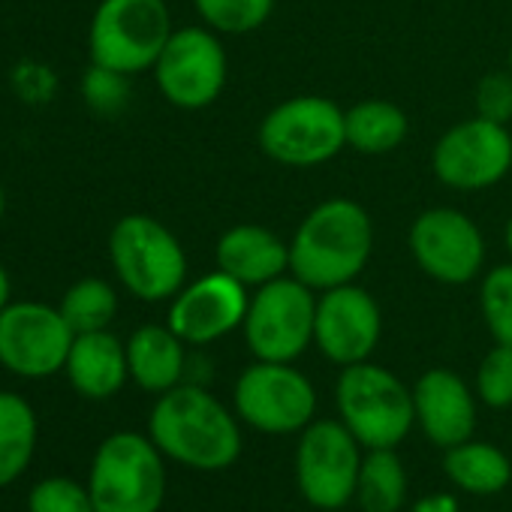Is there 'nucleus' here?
Segmentation results:
<instances>
[{
	"mask_svg": "<svg viewBox=\"0 0 512 512\" xmlns=\"http://www.w3.org/2000/svg\"><path fill=\"white\" fill-rule=\"evenodd\" d=\"M374 253V223L365 205L332 196L314 205L290 241V275L314 293L356 284Z\"/></svg>",
	"mask_w": 512,
	"mask_h": 512,
	"instance_id": "f257e3e1",
	"label": "nucleus"
},
{
	"mask_svg": "<svg viewBox=\"0 0 512 512\" xmlns=\"http://www.w3.org/2000/svg\"><path fill=\"white\" fill-rule=\"evenodd\" d=\"M148 434L163 455L196 470H223L241 455L235 416L202 386L178 383L151 410Z\"/></svg>",
	"mask_w": 512,
	"mask_h": 512,
	"instance_id": "f03ea898",
	"label": "nucleus"
},
{
	"mask_svg": "<svg viewBox=\"0 0 512 512\" xmlns=\"http://www.w3.org/2000/svg\"><path fill=\"white\" fill-rule=\"evenodd\" d=\"M109 260L121 287L139 302H172L187 281V253L151 214H127L109 232Z\"/></svg>",
	"mask_w": 512,
	"mask_h": 512,
	"instance_id": "7ed1b4c3",
	"label": "nucleus"
},
{
	"mask_svg": "<svg viewBox=\"0 0 512 512\" xmlns=\"http://www.w3.org/2000/svg\"><path fill=\"white\" fill-rule=\"evenodd\" d=\"M88 491L97 512H157L166 497L163 452L133 431L106 437L91 461Z\"/></svg>",
	"mask_w": 512,
	"mask_h": 512,
	"instance_id": "20e7f679",
	"label": "nucleus"
},
{
	"mask_svg": "<svg viewBox=\"0 0 512 512\" xmlns=\"http://www.w3.org/2000/svg\"><path fill=\"white\" fill-rule=\"evenodd\" d=\"M341 422L365 449H395L413 428V392L383 365H347L335 386Z\"/></svg>",
	"mask_w": 512,
	"mask_h": 512,
	"instance_id": "39448f33",
	"label": "nucleus"
},
{
	"mask_svg": "<svg viewBox=\"0 0 512 512\" xmlns=\"http://www.w3.org/2000/svg\"><path fill=\"white\" fill-rule=\"evenodd\" d=\"M172 31L163 0H100L88 28L91 64L121 76L154 70Z\"/></svg>",
	"mask_w": 512,
	"mask_h": 512,
	"instance_id": "423d86ee",
	"label": "nucleus"
},
{
	"mask_svg": "<svg viewBox=\"0 0 512 512\" xmlns=\"http://www.w3.org/2000/svg\"><path fill=\"white\" fill-rule=\"evenodd\" d=\"M256 145L281 166H323L347 148L344 109L335 100L317 94L284 100L260 121Z\"/></svg>",
	"mask_w": 512,
	"mask_h": 512,
	"instance_id": "0eeeda50",
	"label": "nucleus"
},
{
	"mask_svg": "<svg viewBox=\"0 0 512 512\" xmlns=\"http://www.w3.org/2000/svg\"><path fill=\"white\" fill-rule=\"evenodd\" d=\"M317 293L293 275L250 293L244 341L260 362H296L314 344Z\"/></svg>",
	"mask_w": 512,
	"mask_h": 512,
	"instance_id": "6e6552de",
	"label": "nucleus"
},
{
	"mask_svg": "<svg viewBox=\"0 0 512 512\" xmlns=\"http://www.w3.org/2000/svg\"><path fill=\"white\" fill-rule=\"evenodd\" d=\"M235 413L263 434H296L314 422L317 392L293 362H260L244 368L232 389Z\"/></svg>",
	"mask_w": 512,
	"mask_h": 512,
	"instance_id": "1a4fd4ad",
	"label": "nucleus"
},
{
	"mask_svg": "<svg viewBox=\"0 0 512 512\" xmlns=\"http://www.w3.org/2000/svg\"><path fill=\"white\" fill-rule=\"evenodd\" d=\"M229 76L226 49L211 28H178L154 64L160 94L184 112L208 109L220 100Z\"/></svg>",
	"mask_w": 512,
	"mask_h": 512,
	"instance_id": "9d476101",
	"label": "nucleus"
},
{
	"mask_svg": "<svg viewBox=\"0 0 512 512\" xmlns=\"http://www.w3.org/2000/svg\"><path fill=\"white\" fill-rule=\"evenodd\" d=\"M431 169L449 190H488L512 169V133L506 124H494L479 115L458 121L437 139Z\"/></svg>",
	"mask_w": 512,
	"mask_h": 512,
	"instance_id": "9b49d317",
	"label": "nucleus"
},
{
	"mask_svg": "<svg viewBox=\"0 0 512 512\" xmlns=\"http://www.w3.org/2000/svg\"><path fill=\"white\" fill-rule=\"evenodd\" d=\"M410 253L416 266L437 284L461 287L485 269V238L476 220L458 208H425L410 226Z\"/></svg>",
	"mask_w": 512,
	"mask_h": 512,
	"instance_id": "f8f14e48",
	"label": "nucleus"
},
{
	"mask_svg": "<svg viewBox=\"0 0 512 512\" xmlns=\"http://www.w3.org/2000/svg\"><path fill=\"white\" fill-rule=\"evenodd\" d=\"M362 443L344 422L317 419L302 431L296 476L305 500L317 509H341L356 497Z\"/></svg>",
	"mask_w": 512,
	"mask_h": 512,
	"instance_id": "ddd939ff",
	"label": "nucleus"
},
{
	"mask_svg": "<svg viewBox=\"0 0 512 512\" xmlns=\"http://www.w3.org/2000/svg\"><path fill=\"white\" fill-rule=\"evenodd\" d=\"M76 332L64 314L40 302H10L0 314V365L25 380L64 371Z\"/></svg>",
	"mask_w": 512,
	"mask_h": 512,
	"instance_id": "4468645a",
	"label": "nucleus"
},
{
	"mask_svg": "<svg viewBox=\"0 0 512 512\" xmlns=\"http://www.w3.org/2000/svg\"><path fill=\"white\" fill-rule=\"evenodd\" d=\"M383 332V314L377 299L356 287H332L317 296V323H314V344L320 353L347 368L368 362V356L377 350Z\"/></svg>",
	"mask_w": 512,
	"mask_h": 512,
	"instance_id": "2eb2a0df",
	"label": "nucleus"
},
{
	"mask_svg": "<svg viewBox=\"0 0 512 512\" xmlns=\"http://www.w3.org/2000/svg\"><path fill=\"white\" fill-rule=\"evenodd\" d=\"M247 305H250L247 287L214 269L178 290V296L169 305L166 326L184 344L205 347L241 329L247 317Z\"/></svg>",
	"mask_w": 512,
	"mask_h": 512,
	"instance_id": "dca6fc26",
	"label": "nucleus"
},
{
	"mask_svg": "<svg viewBox=\"0 0 512 512\" xmlns=\"http://www.w3.org/2000/svg\"><path fill=\"white\" fill-rule=\"evenodd\" d=\"M416 422L434 446L452 449L473 437L476 401L470 386L449 368L425 371L413 386Z\"/></svg>",
	"mask_w": 512,
	"mask_h": 512,
	"instance_id": "f3484780",
	"label": "nucleus"
},
{
	"mask_svg": "<svg viewBox=\"0 0 512 512\" xmlns=\"http://www.w3.org/2000/svg\"><path fill=\"white\" fill-rule=\"evenodd\" d=\"M214 263L247 290L290 275V241L260 223H238L214 244Z\"/></svg>",
	"mask_w": 512,
	"mask_h": 512,
	"instance_id": "a211bd4d",
	"label": "nucleus"
},
{
	"mask_svg": "<svg viewBox=\"0 0 512 512\" xmlns=\"http://www.w3.org/2000/svg\"><path fill=\"white\" fill-rule=\"evenodd\" d=\"M70 386L91 401H106L121 392L130 377L127 365V344H121L109 329L103 332H82L73 338L67 365H64Z\"/></svg>",
	"mask_w": 512,
	"mask_h": 512,
	"instance_id": "6ab92c4d",
	"label": "nucleus"
},
{
	"mask_svg": "<svg viewBox=\"0 0 512 512\" xmlns=\"http://www.w3.org/2000/svg\"><path fill=\"white\" fill-rule=\"evenodd\" d=\"M127 365H130V380H136L139 389L163 395L184 380V368H187L184 341L169 326H157V323L139 326L127 338Z\"/></svg>",
	"mask_w": 512,
	"mask_h": 512,
	"instance_id": "aec40b11",
	"label": "nucleus"
},
{
	"mask_svg": "<svg viewBox=\"0 0 512 512\" xmlns=\"http://www.w3.org/2000/svg\"><path fill=\"white\" fill-rule=\"evenodd\" d=\"M344 130H347V148L365 157H380L395 151L407 139L410 121L407 112L392 100L368 97L344 109Z\"/></svg>",
	"mask_w": 512,
	"mask_h": 512,
	"instance_id": "412c9836",
	"label": "nucleus"
},
{
	"mask_svg": "<svg viewBox=\"0 0 512 512\" xmlns=\"http://www.w3.org/2000/svg\"><path fill=\"white\" fill-rule=\"evenodd\" d=\"M37 437L40 425L34 407L16 392H0V488H7L28 470Z\"/></svg>",
	"mask_w": 512,
	"mask_h": 512,
	"instance_id": "4be33fe9",
	"label": "nucleus"
},
{
	"mask_svg": "<svg viewBox=\"0 0 512 512\" xmlns=\"http://www.w3.org/2000/svg\"><path fill=\"white\" fill-rule=\"evenodd\" d=\"M443 470L467 494H497L512 479L509 458L497 446L473 443V440H464V443L446 449Z\"/></svg>",
	"mask_w": 512,
	"mask_h": 512,
	"instance_id": "5701e85b",
	"label": "nucleus"
},
{
	"mask_svg": "<svg viewBox=\"0 0 512 512\" xmlns=\"http://www.w3.org/2000/svg\"><path fill=\"white\" fill-rule=\"evenodd\" d=\"M407 497V473L395 449H371L362 458L356 500L362 512H398Z\"/></svg>",
	"mask_w": 512,
	"mask_h": 512,
	"instance_id": "b1692460",
	"label": "nucleus"
},
{
	"mask_svg": "<svg viewBox=\"0 0 512 512\" xmlns=\"http://www.w3.org/2000/svg\"><path fill=\"white\" fill-rule=\"evenodd\" d=\"M58 311L76 335L103 332L118 314V293L103 278H82L64 293Z\"/></svg>",
	"mask_w": 512,
	"mask_h": 512,
	"instance_id": "393cba45",
	"label": "nucleus"
},
{
	"mask_svg": "<svg viewBox=\"0 0 512 512\" xmlns=\"http://www.w3.org/2000/svg\"><path fill=\"white\" fill-rule=\"evenodd\" d=\"M205 28L220 37H241L260 31L272 13L275 0H193Z\"/></svg>",
	"mask_w": 512,
	"mask_h": 512,
	"instance_id": "a878e982",
	"label": "nucleus"
},
{
	"mask_svg": "<svg viewBox=\"0 0 512 512\" xmlns=\"http://www.w3.org/2000/svg\"><path fill=\"white\" fill-rule=\"evenodd\" d=\"M479 308L491 338L512 347V263L494 266L482 275Z\"/></svg>",
	"mask_w": 512,
	"mask_h": 512,
	"instance_id": "bb28decb",
	"label": "nucleus"
},
{
	"mask_svg": "<svg viewBox=\"0 0 512 512\" xmlns=\"http://www.w3.org/2000/svg\"><path fill=\"white\" fill-rule=\"evenodd\" d=\"M476 395L494 410L512 407V347L509 344H494L479 362Z\"/></svg>",
	"mask_w": 512,
	"mask_h": 512,
	"instance_id": "cd10ccee",
	"label": "nucleus"
},
{
	"mask_svg": "<svg viewBox=\"0 0 512 512\" xmlns=\"http://www.w3.org/2000/svg\"><path fill=\"white\" fill-rule=\"evenodd\" d=\"M28 512H97V509L85 485L64 476H49L31 488Z\"/></svg>",
	"mask_w": 512,
	"mask_h": 512,
	"instance_id": "c85d7f7f",
	"label": "nucleus"
},
{
	"mask_svg": "<svg viewBox=\"0 0 512 512\" xmlns=\"http://www.w3.org/2000/svg\"><path fill=\"white\" fill-rule=\"evenodd\" d=\"M473 106L479 118H488L494 124L512 121V73H488L476 82Z\"/></svg>",
	"mask_w": 512,
	"mask_h": 512,
	"instance_id": "c756f323",
	"label": "nucleus"
},
{
	"mask_svg": "<svg viewBox=\"0 0 512 512\" xmlns=\"http://www.w3.org/2000/svg\"><path fill=\"white\" fill-rule=\"evenodd\" d=\"M127 79L130 76H121L115 70L91 64V73H85V97H88V103L103 109V112L121 109L124 100H127Z\"/></svg>",
	"mask_w": 512,
	"mask_h": 512,
	"instance_id": "7c9ffc66",
	"label": "nucleus"
},
{
	"mask_svg": "<svg viewBox=\"0 0 512 512\" xmlns=\"http://www.w3.org/2000/svg\"><path fill=\"white\" fill-rule=\"evenodd\" d=\"M413 512H461V506L452 494H425L416 500Z\"/></svg>",
	"mask_w": 512,
	"mask_h": 512,
	"instance_id": "2f4dec72",
	"label": "nucleus"
},
{
	"mask_svg": "<svg viewBox=\"0 0 512 512\" xmlns=\"http://www.w3.org/2000/svg\"><path fill=\"white\" fill-rule=\"evenodd\" d=\"M10 293H13L10 275H7V269H4V266H0V314H4V308L10 305Z\"/></svg>",
	"mask_w": 512,
	"mask_h": 512,
	"instance_id": "473e14b6",
	"label": "nucleus"
},
{
	"mask_svg": "<svg viewBox=\"0 0 512 512\" xmlns=\"http://www.w3.org/2000/svg\"><path fill=\"white\" fill-rule=\"evenodd\" d=\"M503 241H506V250L512 253V217H509V223H506V232H503Z\"/></svg>",
	"mask_w": 512,
	"mask_h": 512,
	"instance_id": "72a5a7b5",
	"label": "nucleus"
},
{
	"mask_svg": "<svg viewBox=\"0 0 512 512\" xmlns=\"http://www.w3.org/2000/svg\"><path fill=\"white\" fill-rule=\"evenodd\" d=\"M4 211H7V193L0 187V220H4Z\"/></svg>",
	"mask_w": 512,
	"mask_h": 512,
	"instance_id": "f704fd0d",
	"label": "nucleus"
},
{
	"mask_svg": "<svg viewBox=\"0 0 512 512\" xmlns=\"http://www.w3.org/2000/svg\"><path fill=\"white\" fill-rule=\"evenodd\" d=\"M509 73H512V49H509Z\"/></svg>",
	"mask_w": 512,
	"mask_h": 512,
	"instance_id": "c9c22d12",
	"label": "nucleus"
}]
</instances>
